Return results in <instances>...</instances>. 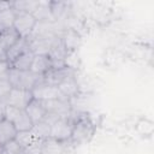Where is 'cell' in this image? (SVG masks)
I'll return each mask as SVG.
<instances>
[{
  "instance_id": "cell-1",
  "label": "cell",
  "mask_w": 154,
  "mask_h": 154,
  "mask_svg": "<svg viewBox=\"0 0 154 154\" xmlns=\"http://www.w3.org/2000/svg\"><path fill=\"white\" fill-rule=\"evenodd\" d=\"M10 82L13 88L31 90L41 79V76L34 73L32 71H19L16 69H8L7 71Z\"/></svg>"
},
{
  "instance_id": "cell-2",
  "label": "cell",
  "mask_w": 154,
  "mask_h": 154,
  "mask_svg": "<svg viewBox=\"0 0 154 154\" xmlns=\"http://www.w3.org/2000/svg\"><path fill=\"white\" fill-rule=\"evenodd\" d=\"M94 134V125L87 117H79L73 119L72 134L70 141L77 144L88 142Z\"/></svg>"
},
{
  "instance_id": "cell-3",
  "label": "cell",
  "mask_w": 154,
  "mask_h": 154,
  "mask_svg": "<svg viewBox=\"0 0 154 154\" xmlns=\"http://www.w3.org/2000/svg\"><path fill=\"white\" fill-rule=\"evenodd\" d=\"M72 126H73L72 118H59L51 125L49 138L58 141L60 143L65 141H70L72 134Z\"/></svg>"
},
{
  "instance_id": "cell-4",
  "label": "cell",
  "mask_w": 154,
  "mask_h": 154,
  "mask_svg": "<svg viewBox=\"0 0 154 154\" xmlns=\"http://www.w3.org/2000/svg\"><path fill=\"white\" fill-rule=\"evenodd\" d=\"M36 24H37V20L31 13H29V12H17L16 13L13 28L19 34L20 37L28 38L32 34Z\"/></svg>"
},
{
  "instance_id": "cell-5",
  "label": "cell",
  "mask_w": 154,
  "mask_h": 154,
  "mask_svg": "<svg viewBox=\"0 0 154 154\" xmlns=\"http://www.w3.org/2000/svg\"><path fill=\"white\" fill-rule=\"evenodd\" d=\"M32 97L38 101H47V100H55V99H64L58 89L57 85L48 84L40 79V82L31 89ZM66 100V99H65Z\"/></svg>"
},
{
  "instance_id": "cell-6",
  "label": "cell",
  "mask_w": 154,
  "mask_h": 154,
  "mask_svg": "<svg viewBox=\"0 0 154 154\" xmlns=\"http://www.w3.org/2000/svg\"><path fill=\"white\" fill-rule=\"evenodd\" d=\"M34 97H32L31 90H24V89L12 88V90L5 97L4 102H5V105L16 107L18 109H25V107L29 105V102Z\"/></svg>"
},
{
  "instance_id": "cell-7",
  "label": "cell",
  "mask_w": 154,
  "mask_h": 154,
  "mask_svg": "<svg viewBox=\"0 0 154 154\" xmlns=\"http://www.w3.org/2000/svg\"><path fill=\"white\" fill-rule=\"evenodd\" d=\"M59 37L67 53H75L81 45V35L76 30L65 29L63 35Z\"/></svg>"
},
{
  "instance_id": "cell-8",
  "label": "cell",
  "mask_w": 154,
  "mask_h": 154,
  "mask_svg": "<svg viewBox=\"0 0 154 154\" xmlns=\"http://www.w3.org/2000/svg\"><path fill=\"white\" fill-rule=\"evenodd\" d=\"M58 89L61 94V96L66 100H71L73 97H76L78 95V91H79V84L77 82V78L76 76L75 77H70V78H66L64 79L63 82H60L58 85Z\"/></svg>"
},
{
  "instance_id": "cell-9",
  "label": "cell",
  "mask_w": 154,
  "mask_h": 154,
  "mask_svg": "<svg viewBox=\"0 0 154 154\" xmlns=\"http://www.w3.org/2000/svg\"><path fill=\"white\" fill-rule=\"evenodd\" d=\"M53 67L52 60L48 57V54H36L34 55V60L30 67V71L38 76H43Z\"/></svg>"
},
{
  "instance_id": "cell-10",
  "label": "cell",
  "mask_w": 154,
  "mask_h": 154,
  "mask_svg": "<svg viewBox=\"0 0 154 154\" xmlns=\"http://www.w3.org/2000/svg\"><path fill=\"white\" fill-rule=\"evenodd\" d=\"M24 111L26 112V114L29 116V118L31 119L34 125L40 123L41 120H43V118H45V116L47 113L45 107H43V105H42V102L36 100V99H32L29 102V105L25 107Z\"/></svg>"
},
{
  "instance_id": "cell-11",
  "label": "cell",
  "mask_w": 154,
  "mask_h": 154,
  "mask_svg": "<svg viewBox=\"0 0 154 154\" xmlns=\"http://www.w3.org/2000/svg\"><path fill=\"white\" fill-rule=\"evenodd\" d=\"M30 51V46H29V41L28 38L20 37L12 47H10L7 49V63L11 64L13 60H16L19 55H22L23 53Z\"/></svg>"
},
{
  "instance_id": "cell-12",
  "label": "cell",
  "mask_w": 154,
  "mask_h": 154,
  "mask_svg": "<svg viewBox=\"0 0 154 154\" xmlns=\"http://www.w3.org/2000/svg\"><path fill=\"white\" fill-rule=\"evenodd\" d=\"M17 130L12 122L7 120L6 118L0 120V144H5L10 141H13L16 138Z\"/></svg>"
},
{
  "instance_id": "cell-13",
  "label": "cell",
  "mask_w": 154,
  "mask_h": 154,
  "mask_svg": "<svg viewBox=\"0 0 154 154\" xmlns=\"http://www.w3.org/2000/svg\"><path fill=\"white\" fill-rule=\"evenodd\" d=\"M34 53L31 51H28L25 53H23L22 55H19L16 60H13L10 64V69H16L19 71H28L31 67L32 60H34Z\"/></svg>"
},
{
  "instance_id": "cell-14",
  "label": "cell",
  "mask_w": 154,
  "mask_h": 154,
  "mask_svg": "<svg viewBox=\"0 0 154 154\" xmlns=\"http://www.w3.org/2000/svg\"><path fill=\"white\" fill-rule=\"evenodd\" d=\"M17 132L19 131H31L34 124L31 122V119L29 118V116L26 114V112L24 109H20L19 113L17 114V117L14 118V120L12 122Z\"/></svg>"
},
{
  "instance_id": "cell-15",
  "label": "cell",
  "mask_w": 154,
  "mask_h": 154,
  "mask_svg": "<svg viewBox=\"0 0 154 154\" xmlns=\"http://www.w3.org/2000/svg\"><path fill=\"white\" fill-rule=\"evenodd\" d=\"M20 38L19 34L14 30V28H8L6 30H4L2 32H0V42L4 45V47L6 49H8L10 47H12L18 40Z\"/></svg>"
},
{
  "instance_id": "cell-16",
  "label": "cell",
  "mask_w": 154,
  "mask_h": 154,
  "mask_svg": "<svg viewBox=\"0 0 154 154\" xmlns=\"http://www.w3.org/2000/svg\"><path fill=\"white\" fill-rule=\"evenodd\" d=\"M16 13L17 12L13 10L12 6L10 8H7V10H5V11L0 12V32H2L4 30L13 26Z\"/></svg>"
},
{
  "instance_id": "cell-17",
  "label": "cell",
  "mask_w": 154,
  "mask_h": 154,
  "mask_svg": "<svg viewBox=\"0 0 154 154\" xmlns=\"http://www.w3.org/2000/svg\"><path fill=\"white\" fill-rule=\"evenodd\" d=\"M31 132L35 138L47 140V138H49V135H51V125L46 120H41L40 123H37L32 126Z\"/></svg>"
},
{
  "instance_id": "cell-18",
  "label": "cell",
  "mask_w": 154,
  "mask_h": 154,
  "mask_svg": "<svg viewBox=\"0 0 154 154\" xmlns=\"http://www.w3.org/2000/svg\"><path fill=\"white\" fill-rule=\"evenodd\" d=\"M43 154H63V146L60 142L52 138L43 141Z\"/></svg>"
},
{
  "instance_id": "cell-19",
  "label": "cell",
  "mask_w": 154,
  "mask_h": 154,
  "mask_svg": "<svg viewBox=\"0 0 154 154\" xmlns=\"http://www.w3.org/2000/svg\"><path fill=\"white\" fill-rule=\"evenodd\" d=\"M49 7H51V12L53 16L54 20L60 19L63 16H65L67 13V4L66 2H49Z\"/></svg>"
},
{
  "instance_id": "cell-20",
  "label": "cell",
  "mask_w": 154,
  "mask_h": 154,
  "mask_svg": "<svg viewBox=\"0 0 154 154\" xmlns=\"http://www.w3.org/2000/svg\"><path fill=\"white\" fill-rule=\"evenodd\" d=\"M16 142L23 148V150L26 148V147H29L36 138L34 137V135H32V132L31 131H19V132H17V135H16Z\"/></svg>"
},
{
  "instance_id": "cell-21",
  "label": "cell",
  "mask_w": 154,
  "mask_h": 154,
  "mask_svg": "<svg viewBox=\"0 0 154 154\" xmlns=\"http://www.w3.org/2000/svg\"><path fill=\"white\" fill-rule=\"evenodd\" d=\"M12 84L10 82V78H8V73L5 72V73H1L0 75V97L2 100H5V97L8 95V93L12 90Z\"/></svg>"
},
{
  "instance_id": "cell-22",
  "label": "cell",
  "mask_w": 154,
  "mask_h": 154,
  "mask_svg": "<svg viewBox=\"0 0 154 154\" xmlns=\"http://www.w3.org/2000/svg\"><path fill=\"white\" fill-rule=\"evenodd\" d=\"M1 154H23V148L13 140L1 146Z\"/></svg>"
},
{
  "instance_id": "cell-23",
  "label": "cell",
  "mask_w": 154,
  "mask_h": 154,
  "mask_svg": "<svg viewBox=\"0 0 154 154\" xmlns=\"http://www.w3.org/2000/svg\"><path fill=\"white\" fill-rule=\"evenodd\" d=\"M43 141L36 138L29 147L23 150V154H43Z\"/></svg>"
},
{
  "instance_id": "cell-24",
  "label": "cell",
  "mask_w": 154,
  "mask_h": 154,
  "mask_svg": "<svg viewBox=\"0 0 154 154\" xmlns=\"http://www.w3.org/2000/svg\"><path fill=\"white\" fill-rule=\"evenodd\" d=\"M0 61H7V49L0 42Z\"/></svg>"
},
{
  "instance_id": "cell-25",
  "label": "cell",
  "mask_w": 154,
  "mask_h": 154,
  "mask_svg": "<svg viewBox=\"0 0 154 154\" xmlns=\"http://www.w3.org/2000/svg\"><path fill=\"white\" fill-rule=\"evenodd\" d=\"M11 6H12V2L11 1H0V12L10 8Z\"/></svg>"
},
{
  "instance_id": "cell-26",
  "label": "cell",
  "mask_w": 154,
  "mask_h": 154,
  "mask_svg": "<svg viewBox=\"0 0 154 154\" xmlns=\"http://www.w3.org/2000/svg\"><path fill=\"white\" fill-rule=\"evenodd\" d=\"M5 102L4 101H0V120L5 118Z\"/></svg>"
},
{
  "instance_id": "cell-27",
  "label": "cell",
  "mask_w": 154,
  "mask_h": 154,
  "mask_svg": "<svg viewBox=\"0 0 154 154\" xmlns=\"http://www.w3.org/2000/svg\"><path fill=\"white\" fill-rule=\"evenodd\" d=\"M0 101H4V100H2V99H1V97H0Z\"/></svg>"
},
{
  "instance_id": "cell-28",
  "label": "cell",
  "mask_w": 154,
  "mask_h": 154,
  "mask_svg": "<svg viewBox=\"0 0 154 154\" xmlns=\"http://www.w3.org/2000/svg\"><path fill=\"white\" fill-rule=\"evenodd\" d=\"M0 149H1V144H0Z\"/></svg>"
}]
</instances>
